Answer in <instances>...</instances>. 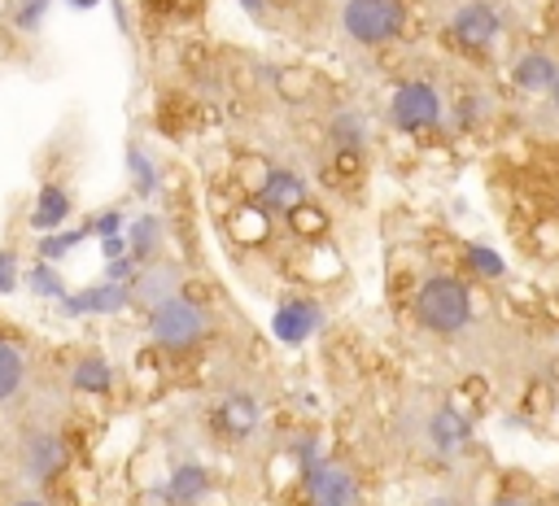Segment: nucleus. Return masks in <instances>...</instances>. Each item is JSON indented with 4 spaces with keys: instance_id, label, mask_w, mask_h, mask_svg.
I'll list each match as a JSON object with an SVG mask.
<instances>
[{
    "instance_id": "nucleus-23",
    "label": "nucleus",
    "mask_w": 559,
    "mask_h": 506,
    "mask_svg": "<svg viewBox=\"0 0 559 506\" xmlns=\"http://www.w3.org/2000/svg\"><path fill=\"white\" fill-rule=\"evenodd\" d=\"M87 240V227H61V231H48V236H39V244H35V253H39V262H61L70 249H79Z\"/></svg>"
},
{
    "instance_id": "nucleus-33",
    "label": "nucleus",
    "mask_w": 559,
    "mask_h": 506,
    "mask_svg": "<svg viewBox=\"0 0 559 506\" xmlns=\"http://www.w3.org/2000/svg\"><path fill=\"white\" fill-rule=\"evenodd\" d=\"M100 257H105V262L127 257V231H122V236H105V240H100Z\"/></svg>"
},
{
    "instance_id": "nucleus-12",
    "label": "nucleus",
    "mask_w": 559,
    "mask_h": 506,
    "mask_svg": "<svg viewBox=\"0 0 559 506\" xmlns=\"http://www.w3.org/2000/svg\"><path fill=\"white\" fill-rule=\"evenodd\" d=\"M253 196H258V205L266 214H293L301 201H310V183L297 170H275L271 166V174L262 179V188Z\"/></svg>"
},
{
    "instance_id": "nucleus-36",
    "label": "nucleus",
    "mask_w": 559,
    "mask_h": 506,
    "mask_svg": "<svg viewBox=\"0 0 559 506\" xmlns=\"http://www.w3.org/2000/svg\"><path fill=\"white\" fill-rule=\"evenodd\" d=\"M109 9H114V22H118V31H131V17H127V4H122V0H109Z\"/></svg>"
},
{
    "instance_id": "nucleus-15",
    "label": "nucleus",
    "mask_w": 559,
    "mask_h": 506,
    "mask_svg": "<svg viewBox=\"0 0 559 506\" xmlns=\"http://www.w3.org/2000/svg\"><path fill=\"white\" fill-rule=\"evenodd\" d=\"M70 209H74V196H70L61 183H44L39 196H35V209H31V227H35L39 236L61 231L66 218H70Z\"/></svg>"
},
{
    "instance_id": "nucleus-8",
    "label": "nucleus",
    "mask_w": 559,
    "mask_h": 506,
    "mask_svg": "<svg viewBox=\"0 0 559 506\" xmlns=\"http://www.w3.org/2000/svg\"><path fill=\"white\" fill-rule=\"evenodd\" d=\"M66 462H70V449H66V441H61L57 432L39 427V432H31V436L22 441V475H26L31 484H48L52 475L66 471Z\"/></svg>"
},
{
    "instance_id": "nucleus-6",
    "label": "nucleus",
    "mask_w": 559,
    "mask_h": 506,
    "mask_svg": "<svg viewBox=\"0 0 559 506\" xmlns=\"http://www.w3.org/2000/svg\"><path fill=\"white\" fill-rule=\"evenodd\" d=\"M450 35H454L463 48L480 52V48L498 44V35H502V9L489 4V0H463V4L450 13Z\"/></svg>"
},
{
    "instance_id": "nucleus-27",
    "label": "nucleus",
    "mask_w": 559,
    "mask_h": 506,
    "mask_svg": "<svg viewBox=\"0 0 559 506\" xmlns=\"http://www.w3.org/2000/svg\"><path fill=\"white\" fill-rule=\"evenodd\" d=\"M288 222H293V231H301V236H319L323 227H328V214L319 209V205H310V201H301L293 214H288Z\"/></svg>"
},
{
    "instance_id": "nucleus-37",
    "label": "nucleus",
    "mask_w": 559,
    "mask_h": 506,
    "mask_svg": "<svg viewBox=\"0 0 559 506\" xmlns=\"http://www.w3.org/2000/svg\"><path fill=\"white\" fill-rule=\"evenodd\" d=\"M489 506H537V502H528V497H520V493H507V497H498V502H489Z\"/></svg>"
},
{
    "instance_id": "nucleus-14",
    "label": "nucleus",
    "mask_w": 559,
    "mask_h": 506,
    "mask_svg": "<svg viewBox=\"0 0 559 506\" xmlns=\"http://www.w3.org/2000/svg\"><path fill=\"white\" fill-rule=\"evenodd\" d=\"M258 423H262V406H258L253 393L231 388V393L218 401V427H223L227 436H253Z\"/></svg>"
},
{
    "instance_id": "nucleus-35",
    "label": "nucleus",
    "mask_w": 559,
    "mask_h": 506,
    "mask_svg": "<svg viewBox=\"0 0 559 506\" xmlns=\"http://www.w3.org/2000/svg\"><path fill=\"white\" fill-rule=\"evenodd\" d=\"M240 9H245L253 22H266V0H240Z\"/></svg>"
},
{
    "instance_id": "nucleus-32",
    "label": "nucleus",
    "mask_w": 559,
    "mask_h": 506,
    "mask_svg": "<svg viewBox=\"0 0 559 506\" xmlns=\"http://www.w3.org/2000/svg\"><path fill=\"white\" fill-rule=\"evenodd\" d=\"M135 270H140V262L127 253V257H114V262H105V279H114V284H131L135 279Z\"/></svg>"
},
{
    "instance_id": "nucleus-28",
    "label": "nucleus",
    "mask_w": 559,
    "mask_h": 506,
    "mask_svg": "<svg viewBox=\"0 0 559 506\" xmlns=\"http://www.w3.org/2000/svg\"><path fill=\"white\" fill-rule=\"evenodd\" d=\"M288 449H293V462H297L301 471H306L310 462H319V458H323V449H319V432H314V427H310V432H301Z\"/></svg>"
},
{
    "instance_id": "nucleus-19",
    "label": "nucleus",
    "mask_w": 559,
    "mask_h": 506,
    "mask_svg": "<svg viewBox=\"0 0 559 506\" xmlns=\"http://www.w3.org/2000/svg\"><path fill=\"white\" fill-rule=\"evenodd\" d=\"M70 384H74V393H92V397H100V393L114 388V371H109V362H105L100 353H87V358L74 362Z\"/></svg>"
},
{
    "instance_id": "nucleus-25",
    "label": "nucleus",
    "mask_w": 559,
    "mask_h": 506,
    "mask_svg": "<svg viewBox=\"0 0 559 506\" xmlns=\"http://www.w3.org/2000/svg\"><path fill=\"white\" fill-rule=\"evenodd\" d=\"M83 227H87V236H96V240H105V236H122V231H127V214H122L118 205H109V209L92 214Z\"/></svg>"
},
{
    "instance_id": "nucleus-40",
    "label": "nucleus",
    "mask_w": 559,
    "mask_h": 506,
    "mask_svg": "<svg viewBox=\"0 0 559 506\" xmlns=\"http://www.w3.org/2000/svg\"><path fill=\"white\" fill-rule=\"evenodd\" d=\"M546 96H550V105H555V109H559V79H555V87H550V92H546Z\"/></svg>"
},
{
    "instance_id": "nucleus-38",
    "label": "nucleus",
    "mask_w": 559,
    "mask_h": 506,
    "mask_svg": "<svg viewBox=\"0 0 559 506\" xmlns=\"http://www.w3.org/2000/svg\"><path fill=\"white\" fill-rule=\"evenodd\" d=\"M9 506H48V502H44V497H13Z\"/></svg>"
},
{
    "instance_id": "nucleus-20",
    "label": "nucleus",
    "mask_w": 559,
    "mask_h": 506,
    "mask_svg": "<svg viewBox=\"0 0 559 506\" xmlns=\"http://www.w3.org/2000/svg\"><path fill=\"white\" fill-rule=\"evenodd\" d=\"M332 144L345 153H358L367 144V118L362 109H336L332 113Z\"/></svg>"
},
{
    "instance_id": "nucleus-17",
    "label": "nucleus",
    "mask_w": 559,
    "mask_h": 506,
    "mask_svg": "<svg viewBox=\"0 0 559 506\" xmlns=\"http://www.w3.org/2000/svg\"><path fill=\"white\" fill-rule=\"evenodd\" d=\"M26 375H31L26 349L13 345V340H0V406L13 401V397L26 388Z\"/></svg>"
},
{
    "instance_id": "nucleus-26",
    "label": "nucleus",
    "mask_w": 559,
    "mask_h": 506,
    "mask_svg": "<svg viewBox=\"0 0 559 506\" xmlns=\"http://www.w3.org/2000/svg\"><path fill=\"white\" fill-rule=\"evenodd\" d=\"M463 257H467V266H472L476 275H485V279H498V275L507 270V262H502V253H493L489 244H472V249H467Z\"/></svg>"
},
{
    "instance_id": "nucleus-11",
    "label": "nucleus",
    "mask_w": 559,
    "mask_h": 506,
    "mask_svg": "<svg viewBox=\"0 0 559 506\" xmlns=\"http://www.w3.org/2000/svg\"><path fill=\"white\" fill-rule=\"evenodd\" d=\"M424 441H428V449L432 454H459L467 441H472V423H467V414L463 410H454V406H437L428 419H424Z\"/></svg>"
},
{
    "instance_id": "nucleus-10",
    "label": "nucleus",
    "mask_w": 559,
    "mask_h": 506,
    "mask_svg": "<svg viewBox=\"0 0 559 506\" xmlns=\"http://www.w3.org/2000/svg\"><path fill=\"white\" fill-rule=\"evenodd\" d=\"M57 305H61L66 318H79V314H122L131 305V284L100 279V284H87L79 292H66Z\"/></svg>"
},
{
    "instance_id": "nucleus-2",
    "label": "nucleus",
    "mask_w": 559,
    "mask_h": 506,
    "mask_svg": "<svg viewBox=\"0 0 559 506\" xmlns=\"http://www.w3.org/2000/svg\"><path fill=\"white\" fill-rule=\"evenodd\" d=\"M205 332H210V314L192 301V297H170V301H162L157 310H148V336H153V345L157 349H166V353H188V349H197L201 340H205Z\"/></svg>"
},
{
    "instance_id": "nucleus-39",
    "label": "nucleus",
    "mask_w": 559,
    "mask_h": 506,
    "mask_svg": "<svg viewBox=\"0 0 559 506\" xmlns=\"http://www.w3.org/2000/svg\"><path fill=\"white\" fill-rule=\"evenodd\" d=\"M66 4H70V9H96L100 0H66Z\"/></svg>"
},
{
    "instance_id": "nucleus-3",
    "label": "nucleus",
    "mask_w": 559,
    "mask_h": 506,
    "mask_svg": "<svg viewBox=\"0 0 559 506\" xmlns=\"http://www.w3.org/2000/svg\"><path fill=\"white\" fill-rule=\"evenodd\" d=\"M402 26H406L402 0H345L341 4V31L362 48L393 44L402 35Z\"/></svg>"
},
{
    "instance_id": "nucleus-31",
    "label": "nucleus",
    "mask_w": 559,
    "mask_h": 506,
    "mask_svg": "<svg viewBox=\"0 0 559 506\" xmlns=\"http://www.w3.org/2000/svg\"><path fill=\"white\" fill-rule=\"evenodd\" d=\"M22 284V266H17V253L0 249V292H17Z\"/></svg>"
},
{
    "instance_id": "nucleus-30",
    "label": "nucleus",
    "mask_w": 559,
    "mask_h": 506,
    "mask_svg": "<svg viewBox=\"0 0 559 506\" xmlns=\"http://www.w3.org/2000/svg\"><path fill=\"white\" fill-rule=\"evenodd\" d=\"M454 113H459V126H472V122H480V118L489 113V96L472 92V96H463V100L454 105Z\"/></svg>"
},
{
    "instance_id": "nucleus-24",
    "label": "nucleus",
    "mask_w": 559,
    "mask_h": 506,
    "mask_svg": "<svg viewBox=\"0 0 559 506\" xmlns=\"http://www.w3.org/2000/svg\"><path fill=\"white\" fill-rule=\"evenodd\" d=\"M262 214H266L262 205L236 209V214H231V236H236V240H249V244L262 240V236H266V218H262Z\"/></svg>"
},
{
    "instance_id": "nucleus-5",
    "label": "nucleus",
    "mask_w": 559,
    "mask_h": 506,
    "mask_svg": "<svg viewBox=\"0 0 559 506\" xmlns=\"http://www.w3.org/2000/svg\"><path fill=\"white\" fill-rule=\"evenodd\" d=\"M301 484H306V502L310 506H362V484L358 475L336 462V458H319L301 471Z\"/></svg>"
},
{
    "instance_id": "nucleus-13",
    "label": "nucleus",
    "mask_w": 559,
    "mask_h": 506,
    "mask_svg": "<svg viewBox=\"0 0 559 506\" xmlns=\"http://www.w3.org/2000/svg\"><path fill=\"white\" fill-rule=\"evenodd\" d=\"M210 467L205 462H197V458H188V462H175L170 467V475H166V484H162V497H166V506H197V502H205L210 497Z\"/></svg>"
},
{
    "instance_id": "nucleus-18",
    "label": "nucleus",
    "mask_w": 559,
    "mask_h": 506,
    "mask_svg": "<svg viewBox=\"0 0 559 506\" xmlns=\"http://www.w3.org/2000/svg\"><path fill=\"white\" fill-rule=\"evenodd\" d=\"M162 249V218L157 214H140V218H127V253L144 266L153 262Z\"/></svg>"
},
{
    "instance_id": "nucleus-34",
    "label": "nucleus",
    "mask_w": 559,
    "mask_h": 506,
    "mask_svg": "<svg viewBox=\"0 0 559 506\" xmlns=\"http://www.w3.org/2000/svg\"><path fill=\"white\" fill-rule=\"evenodd\" d=\"M424 506H467V497H463V493H454V489H437Z\"/></svg>"
},
{
    "instance_id": "nucleus-1",
    "label": "nucleus",
    "mask_w": 559,
    "mask_h": 506,
    "mask_svg": "<svg viewBox=\"0 0 559 506\" xmlns=\"http://www.w3.org/2000/svg\"><path fill=\"white\" fill-rule=\"evenodd\" d=\"M411 310H415V323L424 332L459 336L472 323V288H467V279H459L450 270H432V275L419 279V288L411 297Z\"/></svg>"
},
{
    "instance_id": "nucleus-16",
    "label": "nucleus",
    "mask_w": 559,
    "mask_h": 506,
    "mask_svg": "<svg viewBox=\"0 0 559 506\" xmlns=\"http://www.w3.org/2000/svg\"><path fill=\"white\" fill-rule=\"evenodd\" d=\"M555 79H559V61H555L550 52H542V48L515 57V65H511V83H515L520 92H550Z\"/></svg>"
},
{
    "instance_id": "nucleus-7",
    "label": "nucleus",
    "mask_w": 559,
    "mask_h": 506,
    "mask_svg": "<svg viewBox=\"0 0 559 506\" xmlns=\"http://www.w3.org/2000/svg\"><path fill=\"white\" fill-rule=\"evenodd\" d=\"M179 288H183V266H179L175 257H153V262H144V266L135 270V279H131V305L157 310L162 301L179 297Z\"/></svg>"
},
{
    "instance_id": "nucleus-22",
    "label": "nucleus",
    "mask_w": 559,
    "mask_h": 506,
    "mask_svg": "<svg viewBox=\"0 0 559 506\" xmlns=\"http://www.w3.org/2000/svg\"><path fill=\"white\" fill-rule=\"evenodd\" d=\"M22 284L35 292V297H48V301H61L70 288H66V279H61V270H57V262H35L31 270H22Z\"/></svg>"
},
{
    "instance_id": "nucleus-9",
    "label": "nucleus",
    "mask_w": 559,
    "mask_h": 506,
    "mask_svg": "<svg viewBox=\"0 0 559 506\" xmlns=\"http://www.w3.org/2000/svg\"><path fill=\"white\" fill-rule=\"evenodd\" d=\"M323 327V310L310 297H284L271 314V332L280 345H306Z\"/></svg>"
},
{
    "instance_id": "nucleus-21",
    "label": "nucleus",
    "mask_w": 559,
    "mask_h": 506,
    "mask_svg": "<svg viewBox=\"0 0 559 506\" xmlns=\"http://www.w3.org/2000/svg\"><path fill=\"white\" fill-rule=\"evenodd\" d=\"M127 179L135 196H153L157 192V166L140 144H127Z\"/></svg>"
},
{
    "instance_id": "nucleus-4",
    "label": "nucleus",
    "mask_w": 559,
    "mask_h": 506,
    "mask_svg": "<svg viewBox=\"0 0 559 506\" xmlns=\"http://www.w3.org/2000/svg\"><path fill=\"white\" fill-rule=\"evenodd\" d=\"M441 113H445L441 92L428 79H402L389 96V122L397 131H432L441 122Z\"/></svg>"
},
{
    "instance_id": "nucleus-29",
    "label": "nucleus",
    "mask_w": 559,
    "mask_h": 506,
    "mask_svg": "<svg viewBox=\"0 0 559 506\" xmlns=\"http://www.w3.org/2000/svg\"><path fill=\"white\" fill-rule=\"evenodd\" d=\"M52 9V0H17V13H13V26L17 31H35L44 22V13Z\"/></svg>"
}]
</instances>
